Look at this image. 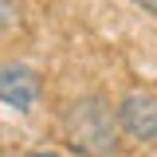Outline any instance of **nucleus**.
I'll return each instance as SVG.
<instances>
[{
    "label": "nucleus",
    "mask_w": 157,
    "mask_h": 157,
    "mask_svg": "<svg viewBox=\"0 0 157 157\" xmlns=\"http://www.w3.org/2000/svg\"><path fill=\"white\" fill-rule=\"evenodd\" d=\"M130 4H137V8H145V12H153V16H157V0H130Z\"/></svg>",
    "instance_id": "obj_5"
},
{
    "label": "nucleus",
    "mask_w": 157,
    "mask_h": 157,
    "mask_svg": "<svg viewBox=\"0 0 157 157\" xmlns=\"http://www.w3.org/2000/svg\"><path fill=\"white\" fill-rule=\"evenodd\" d=\"M114 118H118V130L126 137H134V141H153L157 137V98L141 94V90L122 98Z\"/></svg>",
    "instance_id": "obj_2"
},
{
    "label": "nucleus",
    "mask_w": 157,
    "mask_h": 157,
    "mask_svg": "<svg viewBox=\"0 0 157 157\" xmlns=\"http://www.w3.org/2000/svg\"><path fill=\"white\" fill-rule=\"evenodd\" d=\"M43 82L32 67L24 63H0V102L12 106V110H32L36 106Z\"/></svg>",
    "instance_id": "obj_3"
},
{
    "label": "nucleus",
    "mask_w": 157,
    "mask_h": 157,
    "mask_svg": "<svg viewBox=\"0 0 157 157\" xmlns=\"http://www.w3.org/2000/svg\"><path fill=\"white\" fill-rule=\"evenodd\" d=\"M63 137L82 157H106L118 149V118L102 94H82L63 114Z\"/></svg>",
    "instance_id": "obj_1"
},
{
    "label": "nucleus",
    "mask_w": 157,
    "mask_h": 157,
    "mask_svg": "<svg viewBox=\"0 0 157 157\" xmlns=\"http://www.w3.org/2000/svg\"><path fill=\"white\" fill-rule=\"evenodd\" d=\"M24 157H59L55 149H32V153H24Z\"/></svg>",
    "instance_id": "obj_6"
},
{
    "label": "nucleus",
    "mask_w": 157,
    "mask_h": 157,
    "mask_svg": "<svg viewBox=\"0 0 157 157\" xmlns=\"http://www.w3.org/2000/svg\"><path fill=\"white\" fill-rule=\"evenodd\" d=\"M0 28H12V8L0 0Z\"/></svg>",
    "instance_id": "obj_4"
}]
</instances>
